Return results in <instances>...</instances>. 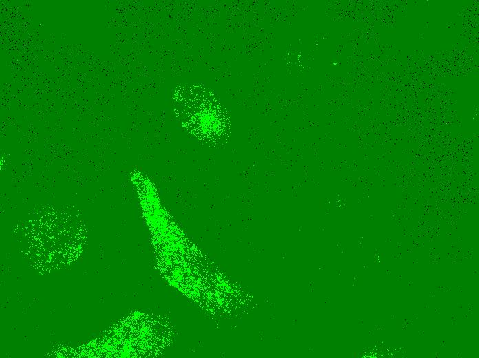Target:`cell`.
<instances>
[{"mask_svg":"<svg viewBox=\"0 0 479 358\" xmlns=\"http://www.w3.org/2000/svg\"><path fill=\"white\" fill-rule=\"evenodd\" d=\"M174 99L183 123L196 135L210 137L220 130L221 118L204 89L195 85L181 87Z\"/></svg>","mask_w":479,"mask_h":358,"instance_id":"obj_1","label":"cell"}]
</instances>
